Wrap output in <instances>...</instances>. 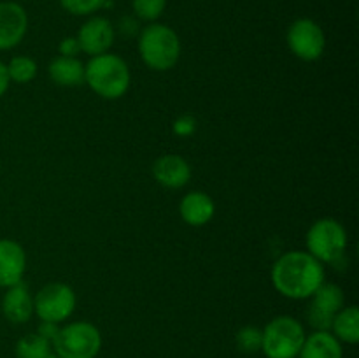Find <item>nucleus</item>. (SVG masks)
<instances>
[{"label": "nucleus", "mask_w": 359, "mask_h": 358, "mask_svg": "<svg viewBox=\"0 0 359 358\" xmlns=\"http://www.w3.org/2000/svg\"><path fill=\"white\" fill-rule=\"evenodd\" d=\"M2 312L6 319L16 325L27 323L34 316V297L23 281L7 288L2 298Z\"/></svg>", "instance_id": "4468645a"}, {"label": "nucleus", "mask_w": 359, "mask_h": 358, "mask_svg": "<svg viewBox=\"0 0 359 358\" xmlns=\"http://www.w3.org/2000/svg\"><path fill=\"white\" fill-rule=\"evenodd\" d=\"M28 30V16L18 2H0V51L20 44Z\"/></svg>", "instance_id": "9b49d317"}, {"label": "nucleus", "mask_w": 359, "mask_h": 358, "mask_svg": "<svg viewBox=\"0 0 359 358\" xmlns=\"http://www.w3.org/2000/svg\"><path fill=\"white\" fill-rule=\"evenodd\" d=\"M132 7L139 20L154 23L163 14L167 0H132Z\"/></svg>", "instance_id": "4be33fe9"}, {"label": "nucleus", "mask_w": 359, "mask_h": 358, "mask_svg": "<svg viewBox=\"0 0 359 358\" xmlns=\"http://www.w3.org/2000/svg\"><path fill=\"white\" fill-rule=\"evenodd\" d=\"M347 232L340 221L321 218L314 221L307 232V249L321 263H337L347 249Z\"/></svg>", "instance_id": "423d86ee"}, {"label": "nucleus", "mask_w": 359, "mask_h": 358, "mask_svg": "<svg viewBox=\"0 0 359 358\" xmlns=\"http://www.w3.org/2000/svg\"><path fill=\"white\" fill-rule=\"evenodd\" d=\"M196 130V119L193 116H181L174 121V133L179 137L191 135Z\"/></svg>", "instance_id": "b1692460"}, {"label": "nucleus", "mask_w": 359, "mask_h": 358, "mask_svg": "<svg viewBox=\"0 0 359 358\" xmlns=\"http://www.w3.org/2000/svg\"><path fill=\"white\" fill-rule=\"evenodd\" d=\"M137 28H139V27H137V21L133 20V18L125 16L121 21H119V30H121L123 34L133 35L137 32Z\"/></svg>", "instance_id": "bb28decb"}, {"label": "nucleus", "mask_w": 359, "mask_h": 358, "mask_svg": "<svg viewBox=\"0 0 359 358\" xmlns=\"http://www.w3.org/2000/svg\"><path fill=\"white\" fill-rule=\"evenodd\" d=\"M53 353V346L48 339L35 333L23 336L16 344L18 358H48Z\"/></svg>", "instance_id": "6ab92c4d"}, {"label": "nucleus", "mask_w": 359, "mask_h": 358, "mask_svg": "<svg viewBox=\"0 0 359 358\" xmlns=\"http://www.w3.org/2000/svg\"><path fill=\"white\" fill-rule=\"evenodd\" d=\"M76 291L65 283H49L34 297V314L41 321L62 323L76 311Z\"/></svg>", "instance_id": "0eeeda50"}, {"label": "nucleus", "mask_w": 359, "mask_h": 358, "mask_svg": "<svg viewBox=\"0 0 359 358\" xmlns=\"http://www.w3.org/2000/svg\"><path fill=\"white\" fill-rule=\"evenodd\" d=\"M287 46L297 58L314 62L321 58L326 48V37L321 25L311 18H298L287 30Z\"/></svg>", "instance_id": "6e6552de"}, {"label": "nucleus", "mask_w": 359, "mask_h": 358, "mask_svg": "<svg viewBox=\"0 0 359 358\" xmlns=\"http://www.w3.org/2000/svg\"><path fill=\"white\" fill-rule=\"evenodd\" d=\"M130 81L132 74L128 63L112 53L91 56L84 65V83L105 100L121 98L128 91Z\"/></svg>", "instance_id": "f03ea898"}, {"label": "nucleus", "mask_w": 359, "mask_h": 358, "mask_svg": "<svg viewBox=\"0 0 359 358\" xmlns=\"http://www.w3.org/2000/svg\"><path fill=\"white\" fill-rule=\"evenodd\" d=\"M107 0H60V6L72 16H91L102 7H105Z\"/></svg>", "instance_id": "5701e85b"}, {"label": "nucleus", "mask_w": 359, "mask_h": 358, "mask_svg": "<svg viewBox=\"0 0 359 358\" xmlns=\"http://www.w3.org/2000/svg\"><path fill=\"white\" fill-rule=\"evenodd\" d=\"M179 213H181L184 223L191 225V227H203L214 218L216 206L205 192H191L182 197Z\"/></svg>", "instance_id": "2eb2a0df"}, {"label": "nucleus", "mask_w": 359, "mask_h": 358, "mask_svg": "<svg viewBox=\"0 0 359 358\" xmlns=\"http://www.w3.org/2000/svg\"><path fill=\"white\" fill-rule=\"evenodd\" d=\"M116 30L111 21L104 16H93L81 25L77 32V42L81 51L90 56L104 55L109 53L111 46L114 44Z\"/></svg>", "instance_id": "9d476101"}, {"label": "nucleus", "mask_w": 359, "mask_h": 358, "mask_svg": "<svg viewBox=\"0 0 359 358\" xmlns=\"http://www.w3.org/2000/svg\"><path fill=\"white\" fill-rule=\"evenodd\" d=\"M235 343L237 347L245 354H252L262 351V329L258 326H242L235 336Z\"/></svg>", "instance_id": "412c9836"}, {"label": "nucleus", "mask_w": 359, "mask_h": 358, "mask_svg": "<svg viewBox=\"0 0 359 358\" xmlns=\"http://www.w3.org/2000/svg\"><path fill=\"white\" fill-rule=\"evenodd\" d=\"M48 74L58 86H79L84 83V63L77 56H58L49 63Z\"/></svg>", "instance_id": "f3484780"}, {"label": "nucleus", "mask_w": 359, "mask_h": 358, "mask_svg": "<svg viewBox=\"0 0 359 358\" xmlns=\"http://www.w3.org/2000/svg\"><path fill=\"white\" fill-rule=\"evenodd\" d=\"M27 270V253L23 246L11 239H0V288L21 283Z\"/></svg>", "instance_id": "f8f14e48"}, {"label": "nucleus", "mask_w": 359, "mask_h": 358, "mask_svg": "<svg viewBox=\"0 0 359 358\" xmlns=\"http://www.w3.org/2000/svg\"><path fill=\"white\" fill-rule=\"evenodd\" d=\"M51 346L58 358H97L102 347V333L93 323L74 321L60 326Z\"/></svg>", "instance_id": "39448f33"}, {"label": "nucleus", "mask_w": 359, "mask_h": 358, "mask_svg": "<svg viewBox=\"0 0 359 358\" xmlns=\"http://www.w3.org/2000/svg\"><path fill=\"white\" fill-rule=\"evenodd\" d=\"M7 74L13 83L27 84L35 79L37 76V62L30 56H14L9 63H7Z\"/></svg>", "instance_id": "aec40b11"}, {"label": "nucleus", "mask_w": 359, "mask_h": 358, "mask_svg": "<svg viewBox=\"0 0 359 358\" xmlns=\"http://www.w3.org/2000/svg\"><path fill=\"white\" fill-rule=\"evenodd\" d=\"M342 307H346L344 290L335 283H323L312 293L307 309V319L314 330L330 332L333 318Z\"/></svg>", "instance_id": "1a4fd4ad"}, {"label": "nucleus", "mask_w": 359, "mask_h": 358, "mask_svg": "<svg viewBox=\"0 0 359 358\" xmlns=\"http://www.w3.org/2000/svg\"><path fill=\"white\" fill-rule=\"evenodd\" d=\"M9 83H11V79H9V74H7L6 63L0 62V97H2V95H6L7 88H9Z\"/></svg>", "instance_id": "cd10ccee"}, {"label": "nucleus", "mask_w": 359, "mask_h": 358, "mask_svg": "<svg viewBox=\"0 0 359 358\" xmlns=\"http://www.w3.org/2000/svg\"><path fill=\"white\" fill-rule=\"evenodd\" d=\"M330 332L346 344H358L359 340V311L356 305L342 307L335 314Z\"/></svg>", "instance_id": "a211bd4d"}, {"label": "nucleus", "mask_w": 359, "mask_h": 358, "mask_svg": "<svg viewBox=\"0 0 359 358\" xmlns=\"http://www.w3.org/2000/svg\"><path fill=\"white\" fill-rule=\"evenodd\" d=\"M60 332V326L58 323H51V321H42L41 326H39V336H42L44 339H48L49 343H53L55 340V337L58 336Z\"/></svg>", "instance_id": "a878e982"}, {"label": "nucleus", "mask_w": 359, "mask_h": 358, "mask_svg": "<svg viewBox=\"0 0 359 358\" xmlns=\"http://www.w3.org/2000/svg\"><path fill=\"white\" fill-rule=\"evenodd\" d=\"M48 358H58V357H56V354L55 353H51V354H49V357Z\"/></svg>", "instance_id": "c85d7f7f"}, {"label": "nucleus", "mask_w": 359, "mask_h": 358, "mask_svg": "<svg viewBox=\"0 0 359 358\" xmlns=\"http://www.w3.org/2000/svg\"><path fill=\"white\" fill-rule=\"evenodd\" d=\"M297 358H344L342 343L332 332L314 330L305 337Z\"/></svg>", "instance_id": "dca6fc26"}, {"label": "nucleus", "mask_w": 359, "mask_h": 358, "mask_svg": "<svg viewBox=\"0 0 359 358\" xmlns=\"http://www.w3.org/2000/svg\"><path fill=\"white\" fill-rule=\"evenodd\" d=\"M305 337L302 321L293 316H277L262 330V351L266 358H297Z\"/></svg>", "instance_id": "20e7f679"}, {"label": "nucleus", "mask_w": 359, "mask_h": 358, "mask_svg": "<svg viewBox=\"0 0 359 358\" xmlns=\"http://www.w3.org/2000/svg\"><path fill=\"white\" fill-rule=\"evenodd\" d=\"M153 175L161 186L170 190L182 188L191 179V167L179 154H163L153 165Z\"/></svg>", "instance_id": "ddd939ff"}, {"label": "nucleus", "mask_w": 359, "mask_h": 358, "mask_svg": "<svg viewBox=\"0 0 359 358\" xmlns=\"http://www.w3.org/2000/svg\"><path fill=\"white\" fill-rule=\"evenodd\" d=\"M325 283V267L309 251H287L273 263L272 284L283 297L311 298Z\"/></svg>", "instance_id": "f257e3e1"}, {"label": "nucleus", "mask_w": 359, "mask_h": 358, "mask_svg": "<svg viewBox=\"0 0 359 358\" xmlns=\"http://www.w3.org/2000/svg\"><path fill=\"white\" fill-rule=\"evenodd\" d=\"M139 53L149 69L165 72L181 58V39L177 32L163 23H149L139 35Z\"/></svg>", "instance_id": "7ed1b4c3"}, {"label": "nucleus", "mask_w": 359, "mask_h": 358, "mask_svg": "<svg viewBox=\"0 0 359 358\" xmlns=\"http://www.w3.org/2000/svg\"><path fill=\"white\" fill-rule=\"evenodd\" d=\"M81 48L77 37H65L60 41L58 44V53L60 56H77L79 55Z\"/></svg>", "instance_id": "393cba45"}]
</instances>
